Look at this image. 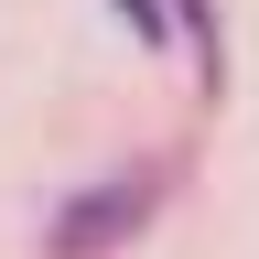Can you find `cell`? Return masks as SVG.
Instances as JSON below:
<instances>
[{
    "label": "cell",
    "instance_id": "6da1fadb",
    "mask_svg": "<svg viewBox=\"0 0 259 259\" xmlns=\"http://www.w3.org/2000/svg\"><path fill=\"white\" fill-rule=\"evenodd\" d=\"M151 194H162L151 173H119V184H97L87 205H65V216H54V259H97V248H119L130 227L151 216Z\"/></svg>",
    "mask_w": 259,
    "mask_h": 259
},
{
    "label": "cell",
    "instance_id": "7a4b0ae2",
    "mask_svg": "<svg viewBox=\"0 0 259 259\" xmlns=\"http://www.w3.org/2000/svg\"><path fill=\"white\" fill-rule=\"evenodd\" d=\"M130 22H141V32H162V11H151V0H130Z\"/></svg>",
    "mask_w": 259,
    "mask_h": 259
}]
</instances>
